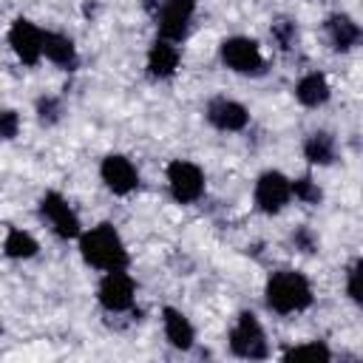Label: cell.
I'll return each mask as SVG.
<instances>
[{
    "label": "cell",
    "mask_w": 363,
    "mask_h": 363,
    "mask_svg": "<svg viewBox=\"0 0 363 363\" xmlns=\"http://www.w3.org/2000/svg\"><path fill=\"white\" fill-rule=\"evenodd\" d=\"M79 255L88 267L99 269V272H108V269H128L130 264V255H128V247L119 235V230L111 224V221H102L91 230H82L79 233Z\"/></svg>",
    "instance_id": "obj_1"
},
{
    "label": "cell",
    "mask_w": 363,
    "mask_h": 363,
    "mask_svg": "<svg viewBox=\"0 0 363 363\" xmlns=\"http://www.w3.org/2000/svg\"><path fill=\"white\" fill-rule=\"evenodd\" d=\"M315 301L312 284L298 269H278L264 284V303L275 315H298L306 312Z\"/></svg>",
    "instance_id": "obj_2"
},
{
    "label": "cell",
    "mask_w": 363,
    "mask_h": 363,
    "mask_svg": "<svg viewBox=\"0 0 363 363\" xmlns=\"http://www.w3.org/2000/svg\"><path fill=\"white\" fill-rule=\"evenodd\" d=\"M218 60L224 68H230L233 74H241V77H264L267 74V60L261 54V45L244 34L224 37L218 45Z\"/></svg>",
    "instance_id": "obj_3"
},
{
    "label": "cell",
    "mask_w": 363,
    "mask_h": 363,
    "mask_svg": "<svg viewBox=\"0 0 363 363\" xmlns=\"http://www.w3.org/2000/svg\"><path fill=\"white\" fill-rule=\"evenodd\" d=\"M230 352L241 360H267L269 357V343H267V332L261 326V320L255 318V312L244 309L238 312L230 335H227Z\"/></svg>",
    "instance_id": "obj_4"
},
{
    "label": "cell",
    "mask_w": 363,
    "mask_h": 363,
    "mask_svg": "<svg viewBox=\"0 0 363 363\" xmlns=\"http://www.w3.org/2000/svg\"><path fill=\"white\" fill-rule=\"evenodd\" d=\"M164 179H167V190L176 204H196L207 190L204 170L190 159H173L164 170Z\"/></svg>",
    "instance_id": "obj_5"
},
{
    "label": "cell",
    "mask_w": 363,
    "mask_h": 363,
    "mask_svg": "<svg viewBox=\"0 0 363 363\" xmlns=\"http://www.w3.org/2000/svg\"><path fill=\"white\" fill-rule=\"evenodd\" d=\"M96 301L111 315H122V312L133 309V301H136L133 275L128 269H108L96 286Z\"/></svg>",
    "instance_id": "obj_6"
},
{
    "label": "cell",
    "mask_w": 363,
    "mask_h": 363,
    "mask_svg": "<svg viewBox=\"0 0 363 363\" xmlns=\"http://www.w3.org/2000/svg\"><path fill=\"white\" fill-rule=\"evenodd\" d=\"M40 218L51 227V233L62 241H74L79 238L82 233V224H79V216L74 213V207L68 204V199L57 190H48L43 193L40 199Z\"/></svg>",
    "instance_id": "obj_7"
},
{
    "label": "cell",
    "mask_w": 363,
    "mask_h": 363,
    "mask_svg": "<svg viewBox=\"0 0 363 363\" xmlns=\"http://www.w3.org/2000/svg\"><path fill=\"white\" fill-rule=\"evenodd\" d=\"M196 9H199V0H162L156 9L159 37L179 45L190 34V23H193Z\"/></svg>",
    "instance_id": "obj_8"
},
{
    "label": "cell",
    "mask_w": 363,
    "mask_h": 363,
    "mask_svg": "<svg viewBox=\"0 0 363 363\" xmlns=\"http://www.w3.org/2000/svg\"><path fill=\"white\" fill-rule=\"evenodd\" d=\"M252 201L264 216H278L289 201H292V184L289 176L281 170H264L255 179L252 187Z\"/></svg>",
    "instance_id": "obj_9"
},
{
    "label": "cell",
    "mask_w": 363,
    "mask_h": 363,
    "mask_svg": "<svg viewBox=\"0 0 363 363\" xmlns=\"http://www.w3.org/2000/svg\"><path fill=\"white\" fill-rule=\"evenodd\" d=\"M43 34H45V28H40L37 23H31L28 17H17L9 26V45H11L14 57L23 65L34 68L43 60Z\"/></svg>",
    "instance_id": "obj_10"
},
{
    "label": "cell",
    "mask_w": 363,
    "mask_h": 363,
    "mask_svg": "<svg viewBox=\"0 0 363 363\" xmlns=\"http://www.w3.org/2000/svg\"><path fill=\"white\" fill-rule=\"evenodd\" d=\"M99 179L113 196H130L139 187V170L125 153H108L99 162Z\"/></svg>",
    "instance_id": "obj_11"
},
{
    "label": "cell",
    "mask_w": 363,
    "mask_h": 363,
    "mask_svg": "<svg viewBox=\"0 0 363 363\" xmlns=\"http://www.w3.org/2000/svg\"><path fill=\"white\" fill-rule=\"evenodd\" d=\"M204 119L221 130V133H238L250 125V111L247 105H241L238 99H230V96H213L204 108Z\"/></svg>",
    "instance_id": "obj_12"
},
{
    "label": "cell",
    "mask_w": 363,
    "mask_h": 363,
    "mask_svg": "<svg viewBox=\"0 0 363 363\" xmlns=\"http://www.w3.org/2000/svg\"><path fill=\"white\" fill-rule=\"evenodd\" d=\"M323 34H326L329 48L337 51V54L352 51V48L360 43V37H363L360 23H357L352 14H346V11H332V14L323 20Z\"/></svg>",
    "instance_id": "obj_13"
},
{
    "label": "cell",
    "mask_w": 363,
    "mask_h": 363,
    "mask_svg": "<svg viewBox=\"0 0 363 363\" xmlns=\"http://www.w3.org/2000/svg\"><path fill=\"white\" fill-rule=\"evenodd\" d=\"M182 65V51L176 43L156 37L147 48V74L153 79H170Z\"/></svg>",
    "instance_id": "obj_14"
},
{
    "label": "cell",
    "mask_w": 363,
    "mask_h": 363,
    "mask_svg": "<svg viewBox=\"0 0 363 363\" xmlns=\"http://www.w3.org/2000/svg\"><path fill=\"white\" fill-rule=\"evenodd\" d=\"M162 326H164V337L173 349L179 352H190L196 346V329L190 323V318L176 309V306H164L162 309Z\"/></svg>",
    "instance_id": "obj_15"
},
{
    "label": "cell",
    "mask_w": 363,
    "mask_h": 363,
    "mask_svg": "<svg viewBox=\"0 0 363 363\" xmlns=\"http://www.w3.org/2000/svg\"><path fill=\"white\" fill-rule=\"evenodd\" d=\"M43 57L48 62H54L57 68L62 71H74L79 65V54H77V45L68 34L62 31H45L43 34Z\"/></svg>",
    "instance_id": "obj_16"
},
{
    "label": "cell",
    "mask_w": 363,
    "mask_h": 363,
    "mask_svg": "<svg viewBox=\"0 0 363 363\" xmlns=\"http://www.w3.org/2000/svg\"><path fill=\"white\" fill-rule=\"evenodd\" d=\"M332 96V85L326 79V74L320 71H309L295 82V99L303 108H323Z\"/></svg>",
    "instance_id": "obj_17"
},
{
    "label": "cell",
    "mask_w": 363,
    "mask_h": 363,
    "mask_svg": "<svg viewBox=\"0 0 363 363\" xmlns=\"http://www.w3.org/2000/svg\"><path fill=\"white\" fill-rule=\"evenodd\" d=\"M303 159L318 167H329L337 162V139L332 130H312L303 139Z\"/></svg>",
    "instance_id": "obj_18"
},
{
    "label": "cell",
    "mask_w": 363,
    "mask_h": 363,
    "mask_svg": "<svg viewBox=\"0 0 363 363\" xmlns=\"http://www.w3.org/2000/svg\"><path fill=\"white\" fill-rule=\"evenodd\" d=\"M40 252V244L31 233L20 230V227H9L3 235V255L11 261H28Z\"/></svg>",
    "instance_id": "obj_19"
},
{
    "label": "cell",
    "mask_w": 363,
    "mask_h": 363,
    "mask_svg": "<svg viewBox=\"0 0 363 363\" xmlns=\"http://www.w3.org/2000/svg\"><path fill=\"white\" fill-rule=\"evenodd\" d=\"M269 37L275 40V45H278L281 51H292V48H298V43H301L298 20H295V17H286V14L275 17V20L269 23Z\"/></svg>",
    "instance_id": "obj_20"
},
{
    "label": "cell",
    "mask_w": 363,
    "mask_h": 363,
    "mask_svg": "<svg viewBox=\"0 0 363 363\" xmlns=\"http://www.w3.org/2000/svg\"><path fill=\"white\" fill-rule=\"evenodd\" d=\"M34 113H37V122H40L43 128H54V125H60L62 116H65V102H62L60 96H54V94H43V96H37V102H34Z\"/></svg>",
    "instance_id": "obj_21"
},
{
    "label": "cell",
    "mask_w": 363,
    "mask_h": 363,
    "mask_svg": "<svg viewBox=\"0 0 363 363\" xmlns=\"http://www.w3.org/2000/svg\"><path fill=\"white\" fill-rule=\"evenodd\" d=\"M284 360H312V363H326V360H332L335 354H332V349L323 343V340H306V343H298V346H289L284 354H281Z\"/></svg>",
    "instance_id": "obj_22"
},
{
    "label": "cell",
    "mask_w": 363,
    "mask_h": 363,
    "mask_svg": "<svg viewBox=\"0 0 363 363\" xmlns=\"http://www.w3.org/2000/svg\"><path fill=\"white\" fill-rule=\"evenodd\" d=\"M289 184H292V199H298L301 204L318 207V204L323 201V190H320V184H318L309 173H303V176H298V179H289Z\"/></svg>",
    "instance_id": "obj_23"
},
{
    "label": "cell",
    "mask_w": 363,
    "mask_h": 363,
    "mask_svg": "<svg viewBox=\"0 0 363 363\" xmlns=\"http://www.w3.org/2000/svg\"><path fill=\"white\" fill-rule=\"evenodd\" d=\"M289 241H292V247H295L298 252H303V255H315V252L320 250V238H318V233H315L309 224L295 227L292 235H289Z\"/></svg>",
    "instance_id": "obj_24"
},
{
    "label": "cell",
    "mask_w": 363,
    "mask_h": 363,
    "mask_svg": "<svg viewBox=\"0 0 363 363\" xmlns=\"http://www.w3.org/2000/svg\"><path fill=\"white\" fill-rule=\"evenodd\" d=\"M360 269H363V261L354 258L349 267H346V295L352 303H360L363 301V289H360Z\"/></svg>",
    "instance_id": "obj_25"
},
{
    "label": "cell",
    "mask_w": 363,
    "mask_h": 363,
    "mask_svg": "<svg viewBox=\"0 0 363 363\" xmlns=\"http://www.w3.org/2000/svg\"><path fill=\"white\" fill-rule=\"evenodd\" d=\"M20 133V113L14 108L0 105V142H11Z\"/></svg>",
    "instance_id": "obj_26"
},
{
    "label": "cell",
    "mask_w": 363,
    "mask_h": 363,
    "mask_svg": "<svg viewBox=\"0 0 363 363\" xmlns=\"http://www.w3.org/2000/svg\"><path fill=\"white\" fill-rule=\"evenodd\" d=\"M0 332H3V326H0Z\"/></svg>",
    "instance_id": "obj_27"
}]
</instances>
